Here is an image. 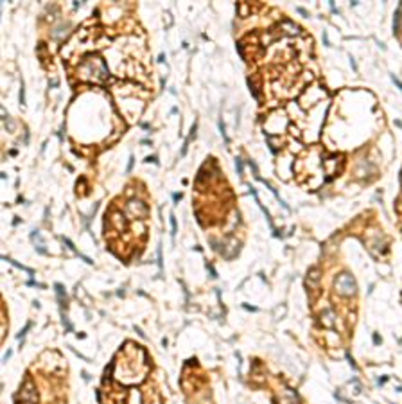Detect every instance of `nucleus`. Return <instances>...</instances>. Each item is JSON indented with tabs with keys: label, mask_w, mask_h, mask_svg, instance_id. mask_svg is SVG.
I'll use <instances>...</instances> for the list:
<instances>
[{
	"label": "nucleus",
	"mask_w": 402,
	"mask_h": 404,
	"mask_svg": "<svg viewBox=\"0 0 402 404\" xmlns=\"http://www.w3.org/2000/svg\"><path fill=\"white\" fill-rule=\"evenodd\" d=\"M334 286L341 295H354L355 293V282L348 273H343V275H340V277L336 278Z\"/></svg>",
	"instance_id": "nucleus-1"
}]
</instances>
